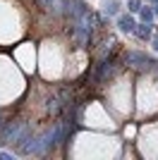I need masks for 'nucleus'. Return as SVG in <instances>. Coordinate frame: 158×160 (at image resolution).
I'll return each instance as SVG.
<instances>
[{
    "mask_svg": "<svg viewBox=\"0 0 158 160\" xmlns=\"http://www.w3.org/2000/svg\"><path fill=\"white\" fill-rule=\"evenodd\" d=\"M26 136H31V127L22 120H7L0 127V143H22Z\"/></svg>",
    "mask_w": 158,
    "mask_h": 160,
    "instance_id": "obj_1",
    "label": "nucleus"
},
{
    "mask_svg": "<svg viewBox=\"0 0 158 160\" xmlns=\"http://www.w3.org/2000/svg\"><path fill=\"white\" fill-rule=\"evenodd\" d=\"M125 65L127 67H134V69H139V72L158 69L156 58H151V55H146V53H139V50H129V53L125 55Z\"/></svg>",
    "mask_w": 158,
    "mask_h": 160,
    "instance_id": "obj_2",
    "label": "nucleus"
},
{
    "mask_svg": "<svg viewBox=\"0 0 158 160\" xmlns=\"http://www.w3.org/2000/svg\"><path fill=\"white\" fill-rule=\"evenodd\" d=\"M36 5L41 10H46L48 14H53V17H65L67 0H36Z\"/></svg>",
    "mask_w": 158,
    "mask_h": 160,
    "instance_id": "obj_3",
    "label": "nucleus"
},
{
    "mask_svg": "<svg viewBox=\"0 0 158 160\" xmlns=\"http://www.w3.org/2000/svg\"><path fill=\"white\" fill-rule=\"evenodd\" d=\"M89 12V7H86L84 0H67V7H65V17L70 22H77L82 14Z\"/></svg>",
    "mask_w": 158,
    "mask_h": 160,
    "instance_id": "obj_4",
    "label": "nucleus"
},
{
    "mask_svg": "<svg viewBox=\"0 0 158 160\" xmlns=\"http://www.w3.org/2000/svg\"><path fill=\"white\" fill-rule=\"evenodd\" d=\"M134 36H137L139 41H151V38H153V27H151V22H141V24H137Z\"/></svg>",
    "mask_w": 158,
    "mask_h": 160,
    "instance_id": "obj_5",
    "label": "nucleus"
},
{
    "mask_svg": "<svg viewBox=\"0 0 158 160\" xmlns=\"http://www.w3.org/2000/svg\"><path fill=\"white\" fill-rule=\"evenodd\" d=\"M118 27L120 31H125V33H134V29H137V22H134V17L129 14H120L118 17Z\"/></svg>",
    "mask_w": 158,
    "mask_h": 160,
    "instance_id": "obj_6",
    "label": "nucleus"
},
{
    "mask_svg": "<svg viewBox=\"0 0 158 160\" xmlns=\"http://www.w3.org/2000/svg\"><path fill=\"white\" fill-rule=\"evenodd\" d=\"M103 12H105V17H118L120 14V2L118 0H108L105 7H103Z\"/></svg>",
    "mask_w": 158,
    "mask_h": 160,
    "instance_id": "obj_7",
    "label": "nucleus"
},
{
    "mask_svg": "<svg viewBox=\"0 0 158 160\" xmlns=\"http://www.w3.org/2000/svg\"><path fill=\"white\" fill-rule=\"evenodd\" d=\"M139 19H141V22H153V19H156V10L141 5V10H139Z\"/></svg>",
    "mask_w": 158,
    "mask_h": 160,
    "instance_id": "obj_8",
    "label": "nucleus"
},
{
    "mask_svg": "<svg viewBox=\"0 0 158 160\" xmlns=\"http://www.w3.org/2000/svg\"><path fill=\"white\" fill-rule=\"evenodd\" d=\"M127 10H129L132 14H137L139 10H141V0H127Z\"/></svg>",
    "mask_w": 158,
    "mask_h": 160,
    "instance_id": "obj_9",
    "label": "nucleus"
},
{
    "mask_svg": "<svg viewBox=\"0 0 158 160\" xmlns=\"http://www.w3.org/2000/svg\"><path fill=\"white\" fill-rule=\"evenodd\" d=\"M0 160H14L12 153H5V151H0Z\"/></svg>",
    "mask_w": 158,
    "mask_h": 160,
    "instance_id": "obj_10",
    "label": "nucleus"
},
{
    "mask_svg": "<svg viewBox=\"0 0 158 160\" xmlns=\"http://www.w3.org/2000/svg\"><path fill=\"white\" fill-rule=\"evenodd\" d=\"M151 46H153V50L158 53V36H153V38H151Z\"/></svg>",
    "mask_w": 158,
    "mask_h": 160,
    "instance_id": "obj_11",
    "label": "nucleus"
},
{
    "mask_svg": "<svg viewBox=\"0 0 158 160\" xmlns=\"http://www.w3.org/2000/svg\"><path fill=\"white\" fill-rule=\"evenodd\" d=\"M5 122H7V120H5V115L0 112V127H3V124H5Z\"/></svg>",
    "mask_w": 158,
    "mask_h": 160,
    "instance_id": "obj_12",
    "label": "nucleus"
},
{
    "mask_svg": "<svg viewBox=\"0 0 158 160\" xmlns=\"http://www.w3.org/2000/svg\"><path fill=\"white\" fill-rule=\"evenodd\" d=\"M153 10H156V17H158V2H156V5H153Z\"/></svg>",
    "mask_w": 158,
    "mask_h": 160,
    "instance_id": "obj_13",
    "label": "nucleus"
}]
</instances>
